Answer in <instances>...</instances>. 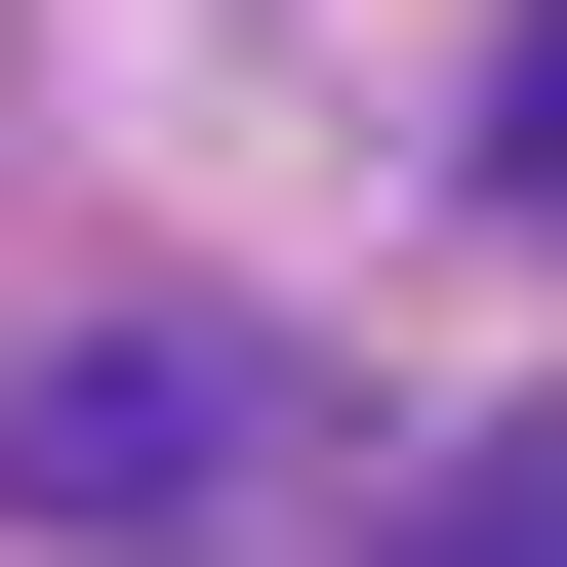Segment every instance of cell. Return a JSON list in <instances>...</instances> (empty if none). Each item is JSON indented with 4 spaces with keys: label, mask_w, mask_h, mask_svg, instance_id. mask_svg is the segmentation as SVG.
Masks as SVG:
<instances>
[{
    "label": "cell",
    "mask_w": 567,
    "mask_h": 567,
    "mask_svg": "<svg viewBox=\"0 0 567 567\" xmlns=\"http://www.w3.org/2000/svg\"><path fill=\"white\" fill-rule=\"evenodd\" d=\"M527 203H567V0H527Z\"/></svg>",
    "instance_id": "3"
},
{
    "label": "cell",
    "mask_w": 567,
    "mask_h": 567,
    "mask_svg": "<svg viewBox=\"0 0 567 567\" xmlns=\"http://www.w3.org/2000/svg\"><path fill=\"white\" fill-rule=\"evenodd\" d=\"M0 486H41V527H244V365H203V324H122V365L0 405Z\"/></svg>",
    "instance_id": "1"
},
{
    "label": "cell",
    "mask_w": 567,
    "mask_h": 567,
    "mask_svg": "<svg viewBox=\"0 0 567 567\" xmlns=\"http://www.w3.org/2000/svg\"><path fill=\"white\" fill-rule=\"evenodd\" d=\"M365 567H567V405H527V446H446V486H405Z\"/></svg>",
    "instance_id": "2"
}]
</instances>
